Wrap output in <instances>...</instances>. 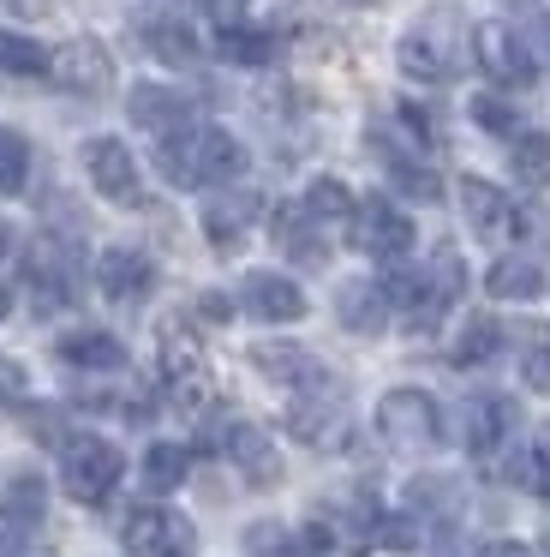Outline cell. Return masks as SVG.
Masks as SVG:
<instances>
[{"label": "cell", "instance_id": "6da1fadb", "mask_svg": "<svg viewBox=\"0 0 550 557\" xmlns=\"http://www.w3.org/2000/svg\"><path fill=\"white\" fill-rule=\"evenodd\" d=\"M120 468H126L120 449L108 444V437H96V432L60 444V480H66V492L78 497V504H102V497L120 485Z\"/></svg>", "mask_w": 550, "mask_h": 557}, {"label": "cell", "instance_id": "7a4b0ae2", "mask_svg": "<svg viewBox=\"0 0 550 557\" xmlns=\"http://www.w3.org/2000/svg\"><path fill=\"white\" fill-rule=\"evenodd\" d=\"M395 66L418 85H442V78L461 73V49H454V18H430V25L407 30L395 42Z\"/></svg>", "mask_w": 550, "mask_h": 557}, {"label": "cell", "instance_id": "3957f363", "mask_svg": "<svg viewBox=\"0 0 550 557\" xmlns=\"http://www.w3.org/2000/svg\"><path fill=\"white\" fill-rule=\"evenodd\" d=\"M377 432L395 449H430L442 437V413L425 389H389L377 401Z\"/></svg>", "mask_w": 550, "mask_h": 557}, {"label": "cell", "instance_id": "277c9868", "mask_svg": "<svg viewBox=\"0 0 550 557\" xmlns=\"http://www.w3.org/2000/svg\"><path fill=\"white\" fill-rule=\"evenodd\" d=\"M191 552H198V533L179 509L143 504L126 516V557H191Z\"/></svg>", "mask_w": 550, "mask_h": 557}, {"label": "cell", "instance_id": "5b68a950", "mask_svg": "<svg viewBox=\"0 0 550 557\" xmlns=\"http://www.w3.org/2000/svg\"><path fill=\"white\" fill-rule=\"evenodd\" d=\"M347 228H353L359 252L383 258V264H401V258L413 252V222H407V210L395 205V198H365Z\"/></svg>", "mask_w": 550, "mask_h": 557}, {"label": "cell", "instance_id": "8992f818", "mask_svg": "<svg viewBox=\"0 0 550 557\" xmlns=\"http://www.w3.org/2000/svg\"><path fill=\"white\" fill-rule=\"evenodd\" d=\"M48 78H54L66 97H108V90H114V54H108L102 42L78 37V42H66V49H54Z\"/></svg>", "mask_w": 550, "mask_h": 557}, {"label": "cell", "instance_id": "52a82bcc", "mask_svg": "<svg viewBox=\"0 0 550 557\" xmlns=\"http://www.w3.org/2000/svg\"><path fill=\"white\" fill-rule=\"evenodd\" d=\"M84 169H90V186L108 198V205H120V210L143 205L138 162H132V150L120 145V138H90V145H84Z\"/></svg>", "mask_w": 550, "mask_h": 557}, {"label": "cell", "instance_id": "ba28073f", "mask_svg": "<svg viewBox=\"0 0 550 557\" xmlns=\"http://www.w3.org/2000/svg\"><path fill=\"white\" fill-rule=\"evenodd\" d=\"M239 306L251 318H263V324H293V318H305V288L293 276H282V270H251L239 282Z\"/></svg>", "mask_w": 550, "mask_h": 557}, {"label": "cell", "instance_id": "9c48e42d", "mask_svg": "<svg viewBox=\"0 0 550 557\" xmlns=\"http://www.w3.org/2000/svg\"><path fill=\"white\" fill-rule=\"evenodd\" d=\"M473 54L497 85H533L538 78V61L526 54V42L514 37L509 25H478L473 30Z\"/></svg>", "mask_w": 550, "mask_h": 557}, {"label": "cell", "instance_id": "30bf717a", "mask_svg": "<svg viewBox=\"0 0 550 557\" xmlns=\"http://www.w3.org/2000/svg\"><path fill=\"white\" fill-rule=\"evenodd\" d=\"M251 366H258L270 384H287V389H299V396L329 389V372H323L305 348H293V342H263V348H251Z\"/></svg>", "mask_w": 550, "mask_h": 557}, {"label": "cell", "instance_id": "8fae6325", "mask_svg": "<svg viewBox=\"0 0 550 557\" xmlns=\"http://www.w3.org/2000/svg\"><path fill=\"white\" fill-rule=\"evenodd\" d=\"M96 282H102V294H108V300L138 306L143 294L155 288V264L138 252V246H108V252L96 258Z\"/></svg>", "mask_w": 550, "mask_h": 557}, {"label": "cell", "instance_id": "7c38bea8", "mask_svg": "<svg viewBox=\"0 0 550 557\" xmlns=\"http://www.w3.org/2000/svg\"><path fill=\"white\" fill-rule=\"evenodd\" d=\"M126 114L155 138H174V133H191V97L186 90H167V85H138L126 97Z\"/></svg>", "mask_w": 550, "mask_h": 557}, {"label": "cell", "instance_id": "4fadbf2b", "mask_svg": "<svg viewBox=\"0 0 550 557\" xmlns=\"http://www.w3.org/2000/svg\"><path fill=\"white\" fill-rule=\"evenodd\" d=\"M162 377L179 401H198L203 396V348L186 324H162Z\"/></svg>", "mask_w": 550, "mask_h": 557}, {"label": "cell", "instance_id": "5bb4252c", "mask_svg": "<svg viewBox=\"0 0 550 557\" xmlns=\"http://www.w3.org/2000/svg\"><path fill=\"white\" fill-rule=\"evenodd\" d=\"M263 216V198L258 193H210V205H203V234H210V246H222V252H234L239 234L251 228V222Z\"/></svg>", "mask_w": 550, "mask_h": 557}, {"label": "cell", "instance_id": "9a60e30c", "mask_svg": "<svg viewBox=\"0 0 550 557\" xmlns=\"http://www.w3.org/2000/svg\"><path fill=\"white\" fill-rule=\"evenodd\" d=\"M514 425H521V408H514L509 396L466 401V449H473V456H497V449L509 444Z\"/></svg>", "mask_w": 550, "mask_h": 557}, {"label": "cell", "instance_id": "2e32d148", "mask_svg": "<svg viewBox=\"0 0 550 557\" xmlns=\"http://www.w3.org/2000/svg\"><path fill=\"white\" fill-rule=\"evenodd\" d=\"M461 205H466V222H473L478 240H509V234H514V205H509V193H497L490 181L466 174V181H461Z\"/></svg>", "mask_w": 550, "mask_h": 557}, {"label": "cell", "instance_id": "e0dca14e", "mask_svg": "<svg viewBox=\"0 0 550 557\" xmlns=\"http://www.w3.org/2000/svg\"><path fill=\"white\" fill-rule=\"evenodd\" d=\"M287 425H293L299 444L329 449V444H341L347 413H341V401H335V389H317V396H305V401H293V408H287Z\"/></svg>", "mask_w": 550, "mask_h": 557}, {"label": "cell", "instance_id": "ac0fdd59", "mask_svg": "<svg viewBox=\"0 0 550 557\" xmlns=\"http://www.w3.org/2000/svg\"><path fill=\"white\" fill-rule=\"evenodd\" d=\"M222 449L234 456V468L246 473L251 485H275V480H282V456H275V444L258 432V425H246V420H239V425H227Z\"/></svg>", "mask_w": 550, "mask_h": 557}, {"label": "cell", "instance_id": "d6986e66", "mask_svg": "<svg viewBox=\"0 0 550 557\" xmlns=\"http://www.w3.org/2000/svg\"><path fill=\"white\" fill-rule=\"evenodd\" d=\"M246 174V145L222 126H203L198 133V186H234Z\"/></svg>", "mask_w": 550, "mask_h": 557}, {"label": "cell", "instance_id": "ffe728a7", "mask_svg": "<svg viewBox=\"0 0 550 557\" xmlns=\"http://www.w3.org/2000/svg\"><path fill=\"white\" fill-rule=\"evenodd\" d=\"M335 318H341L353 336H383V324H389V300H383L377 282H347V288L335 294Z\"/></svg>", "mask_w": 550, "mask_h": 557}, {"label": "cell", "instance_id": "44dd1931", "mask_svg": "<svg viewBox=\"0 0 550 557\" xmlns=\"http://www.w3.org/2000/svg\"><path fill=\"white\" fill-rule=\"evenodd\" d=\"M60 360L78 366V372H120L126 366V348H120V336H108V330H72V336H60Z\"/></svg>", "mask_w": 550, "mask_h": 557}, {"label": "cell", "instance_id": "7402d4cb", "mask_svg": "<svg viewBox=\"0 0 550 557\" xmlns=\"http://www.w3.org/2000/svg\"><path fill=\"white\" fill-rule=\"evenodd\" d=\"M275 246H282V252L293 258V264H305V270L329 264V246H323V228H317V222H311L299 205L275 216Z\"/></svg>", "mask_w": 550, "mask_h": 557}, {"label": "cell", "instance_id": "603a6c76", "mask_svg": "<svg viewBox=\"0 0 550 557\" xmlns=\"http://www.w3.org/2000/svg\"><path fill=\"white\" fill-rule=\"evenodd\" d=\"M48 516V480L42 473H12L0 485V521L7 528H36Z\"/></svg>", "mask_w": 550, "mask_h": 557}, {"label": "cell", "instance_id": "cb8c5ba5", "mask_svg": "<svg viewBox=\"0 0 550 557\" xmlns=\"http://www.w3.org/2000/svg\"><path fill=\"white\" fill-rule=\"evenodd\" d=\"M485 288L497 294V300H538L545 294V264L538 258H497V264L485 270Z\"/></svg>", "mask_w": 550, "mask_h": 557}, {"label": "cell", "instance_id": "d4e9b609", "mask_svg": "<svg viewBox=\"0 0 550 557\" xmlns=\"http://www.w3.org/2000/svg\"><path fill=\"white\" fill-rule=\"evenodd\" d=\"M143 49L167 66H198V37H191V25H179V18H150V25H143Z\"/></svg>", "mask_w": 550, "mask_h": 557}, {"label": "cell", "instance_id": "484cf974", "mask_svg": "<svg viewBox=\"0 0 550 557\" xmlns=\"http://www.w3.org/2000/svg\"><path fill=\"white\" fill-rule=\"evenodd\" d=\"M299 210H305L311 222H317V228H329V222H353V193H347L341 181H335V174H317V181L305 186V198H299Z\"/></svg>", "mask_w": 550, "mask_h": 557}, {"label": "cell", "instance_id": "4316f807", "mask_svg": "<svg viewBox=\"0 0 550 557\" xmlns=\"http://www.w3.org/2000/svg\"><path fill=\"white\" fill-rule=\"evenodd\" d=\"M509 169H514L521 186H538V193H545L550 186V133H514Z\"/></svg>", "mask_w": 550, "mask_h": 557}, {"label": "cell", "instance_id": "83f0119b", "mask_svg": "<svg viewBox=\"0 0 550 557\" xmlns=\"http://www.w3.org/2000/svg\"><path fill=\"white\" fill-rule=\"evenodd\" d=\"M48 61H54V54H48L42 42H30L24 30H0V73L7 78H42Z\"/></svg>", "mask_w": 550, "mask_h": 557}, {"label": "cell", "instance_id": "f1b7e54d", "mask_svg": "<svg viewBox=\"0 0 550 557\" xmlns=\"http://www.w3.org/2000/svg\"><path fill=\"white\" fill-rule=\"evenodd\" d=\"M186 473H191V449H179V444L143 449V485L150 492H174V485H186Z\"/></svg>", "mask_w": 550, "mask_h": 557}, {"label": "cell", "instance_id": "f546056e", "mask_svg": "<svg viewBox=\"0 0 550 557\" xmlns=\"http://www.w3.org/2000/svg\"><path fill=\"white\" fill-rule=\"evenodd\" d=\"M497 348H502V324H497V318H466V330L454 336L449 360L454 366H485Z\"/></svg>", "mask_w": 550, "mask_h": 557}, {"label": "cell", "instance_id": "4dcf8cb0", "mask_svg": "<svg viewBox=\"0 0 550 557\" xmlns=\"http://www.w3.org/2000/svg\"><path fill=\"white\" fill-rule=\"evenodd\" d=\"M155 169L174 186H198V133H174L155 145Z\"/></svg>", "mask_w": 550, "mask_h": 557}, {"label": "cell", "instance_id": "1f68e13d", "mask_svg": "<svg viewBox=\"0 0 550 557\" xmlns=\"http://www.w3.org/2000/svg\"><path fill=\"white\" fill-rule=\"evenodd\" d=\"M246 557H311V552H305V540H299L293 528L258 521V528H246Z\"/></svg>", "mask_w": 550, "mask_h": 557}, {"label": "cell", "instance_id": "d6a6232c", "mask_svg": "<svg viewBox=\"0 0 550 557\" xmlns=\"http://www.w3.org/2000/svg\"><path fill=\"white\" fill-rule=\"evenodd\" d=\"M389 181L401 186L407 198H418V205H437L442 198V181L425 169V162H413V157H389Z\"/></svg>", "mask_w": 550, "mask_h": 557}, {"label": "cell", "instance_id": "836d02e7", "mask_svg": "<svg viewBox=\"0 0 550 557\" xmlns=\"http://www.w3.org/2000/svg\"><path fill=\"white\" fill-rule=\"evenodd\" d=\"M24 181H30V145L0 126V198L24 193Z\"/></svg>", "mask_w": 550, "mask_h": 557}, {"label": "cell", "instance_id": "e575fe53", "mask_svg": "<svg viewBox=\"0 0 550 557\" xmlns=\"http://www.w3.org/2000/svg\"><path fill=\"white\" fill-rule=\"evenodd\" d=\"M222 54H227L234 66H263V61L275 54V37L246 30V25H239V30H222Z\"/></svg>", "mask_w": 550, "mask_h": 557}, {"label": "cell", "instance_id": "d590c367", "mask_svg": "<svg viewBox=\"0 0 550 557\" xmlns=\"http://www.w3.org/2000/svg\"><path fill=\"white\" fill-rule=\"evenodd\" d=\"M371 540L389 545V552H413V521L407 516H377L371 521Z\"/></svg>", "mask_w": 550, "mask_h": 557}, {"label": "cell", "instance_id": "8d00e7d4", "mask_svg": "<svg viewBox=\"0 0 550 557\" xmlns=\"http://www.w3.org/2000/svg\"><path fill=\"white\" fill-rule=\"evenodd\" d=\"M473 121L485 126V133H514V102H502V97H478V102H473Z\"/></svg>", "mask_w": 550, "mask_h": 557}, {"label": "cell", "instance_id": "74e56055", "mask_svg": "<svg viewBox=\"0 0 550 557\" xmlns=\"http://www.w3.org/2000/svg\"><path fill=\"white\" fill-rule=\"evenodd\" d=\"M521 480L533 485L538 497H550V432H545V437H538V444H533V456H526Z\"/></svg>", "mask_w": 550, "mask_h": 557}, {"label": "cell", "instance_id": "f35d334b", "mask_svg": "<svg viewBox=\"0 0 550 557\" xmlns=\"http://www.w3.org/2000/svg\"><path fill=\"white\" fill-rule=\"evenodd\" d=\"M514 234H526L533 246H545V252H550V210H538V205L514 210Z\"/></svg>", "mask_w": 550, "mask_h": 557}, {"label": "cell", "instance_id": "ab89813d", "mask_svg": "<svg viewBox=\"0 0 550 557\" xmlns=\"http://www.w3.org/2000/svg\"><path fill=\"white\" fill-rule=\"evenodd\" d=\"M521 372H526V384H533V389H550V330H538V348L526 354Z\"/></svg>", "mask_w": 550, "mask_h": 557}, {"label": "cell", "instance_id": "60d3db41", "mask_svg": "<svg viewBox=\"0 0 550 557\" xmlns=\"http://www.w3.org/2000/svg\"><path fill=\"white\" fill-rule=\"evenodd\" d=\"M0 408H24V366L0 360Z\"/></svg>", "mask_w": 550, "mask_h": 557}, {"label": "cell", "instance_id": "b9f144b4", "mask_svg": "<svg viewBox=\"0 0 550 557\" xmlns=\"http://www.w3.org/2000/svg\"><path fill=\"white\" fill-rule=\"evenodd\" d=\"M203 13H210L222 30H239L246 25V0H203Z\"/></svg>", "mask_w": 550, "mask_h": 557}, {"label": "cell", "instance_id": "7bdbcfd3", "mask_svg": "<svg viewBox=\"0 0 550 557\" xmlns=\"http://www.w3.org/2000/svg\"><path fill=\"white\" fill-rule=\"evenodd\" d=\"M227 312H234V306H227L222 294H203V300H198V318H210V324H222Z\"/></svg>", "mask_w": 550, "mask_h": 557}, {"label": "cell", "instance_id": "ee69618b", "mask_svg": "<svg viewBox=\"0 0 550 557\" xmlns=\"http://www.w3.org/2000/svg\"><path fill=\"white\" fill-rule=\"evenodd\" d=\"M478 557H526V545H514V540H497V545H485Z\"/></svg>", "mask_w": 550, "mask_h": 557}, {"label": "cell", "instance_id": "f6af8a7d", "mask_svg": "<svg viewBox=\"0 0 550 557\" xmlns=\"http://www.w3.org/2000/svg\"><path fill=\"white\" fill-rule=\"evenodd\" d=\"M12 252H18V234H12L7 222H0V258H12Z\"/></svg>", "mask_w": 550, "mask_h": 557}, {"label": "cell", "instance_id": "bcb514c9", "mask_svg": "<svg viewBox=\"0 0 550 557\" xmlns=\"http://www.w3.org/2000/svg\"><path fill=\"white\" fill-rule=\"evenodd\" d=\"M7 312H12V294H7V288H0V318H7Z\"/></svg>", "mask_w": 550, "mask_h": 557}, {"label": "cell", "instance_id": "7dc6e473", "mask_svg": "<svg viewBox=\"0 0 550 557\" xmlns=\"http://www.w3.org/2000/svg\"><path fill=\"white\" fill-rule=\"evenodd\" d=\"M359 7H377V0H359Z\"/></svg>", "mask_w": 550, "mask_h": 557}, {"label": "cell", "instance_id": "c3c4849f", "mask_svg": "<svg viewBox=\"0 0 550 557\" xmlns=\"http://www.w3.org/2000/svg\"><path fill=\"white\" fill-rule=\"evenodd\" d=\"M545 552H550V533H545Z\"/></svg>", "mask_w": 550, "mask_h": 557}]
</instances>
